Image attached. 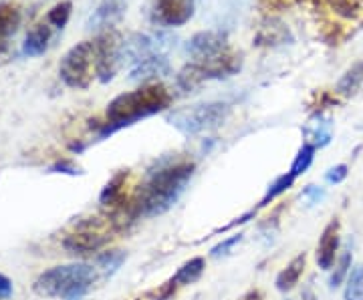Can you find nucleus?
I'll use <instances>...</instances> for the list:
<instances>
[{"instance_id":"nucleus-13","label":"nucleus","mask_w":363,"mask_h":300,"mask_svg":"<svg viewBox=\"0 0 363 300\" xmlns=\"http://www.w3.org/2000/svg\"><path fill=\"white\" fill-rule=\"evenodd\" d=\"M339 250V222L333 220L325 226L321 240L317 244V264L321 270H329L335 264V254Z\"/></svg>"},{"instance_id":"nucleus-8","label":"nucleus","mask_w":363,"mask_h":300,"mask_svg":"<svg viewBox=\"0 0 363 300\" xmlns=\"http://www.w3.org/2000/svg\"><path fill=\"white\" fill-rule=\"evenodd\" d=\"M196 13V0H154L150 23L160 28L184 26Z\"/></svg>"},{"instance_id":"nucleus-15","label":"nucleus","mask_w":363,"mask_h":300,"mask_svg":"<svg viewBox=\"0 0 363 300\" xmlns=\"http://www.w3.org/2000/svg\"><path fill=\"white\" fill-rule=\"evenodd\" d=\"M52 26L45 21L35 25L26 33L25 42H23V54L25 57H40L43 52L49 49L52 39Z\"/></svg>"},{"instance_id":"nucleus-2","label":"nucleus","mask_w":363,"mask_h":300,"mask_svg":"<svg viewBox=\"0 0 363 300\" xmlns=\"http://www.w3.org/2000/svg\"><path fill=\"white\" fill-rule=\"evenodd\" d=\"M169 103H172V95L164 85H145L135 91L117 95L107 105L105 123L99 129V139L123 127H130L142 119L162 113L164 109H168Z\"/></svg>"},{"instance_id":"nucleus-4","label":"nucleus","mask_w":363,"mask_h":300,"mask_svg":"<svg viewBox=\"0 0 363 300\" xmlns=\"http://www.w3.org/2000/svg\"><path fill=\"white\" fill-rule=\"evenodd\" d=\"M228 117H230V105L222 101H210V103L178 109L169 115L168 121L184 135H198L204 131L218 129Z\"/></svg>"},{"instance_id":"nucleus-27","label":"nucleus","mask_w":363,"mask_h":300,"mask_svg":"<svg viewBox=\"0 0 363 300\" xmlns=\"http://www.w3.org/2000/svg\"><path fill=\"white\" fill-rule=\"evenodd\" d=\"M240 242H242V234L233 236V238H228V240L220 242L218 246H214V248H212V256H214V258L226 256V254H228V252H230V250H233L236 244H240Z\"/></svg>"},{"instance_id":"nucleus-19","label":"nucleus","mask_w":363,"mask_h":300,"mask_svg":"<svg viewBox=\"0 0 363 300\" xmlns=\"http://www.w3.org/2000/svg\"><path fill=\"white\" fill-rule=\"evenodd\" d=\"M204 268H206V262H204V258H192L190 262H186L176 275L172 276V282H174L176 287H182V284H192V282H196V280L202 276Z\"/></svg>"},{"instance_id":"nucleus-23","label":"nucleus","mask_w":363,"mask_h":300,"mask_svg":"<svg viewBox=\"0 0 363 300\" xmlns=\"http://www.w3.org/2000/svg\"><path fill=\"white\" fill-rule=\"evenodd\" d=\"M71 8H73V4L69 0L55 4L51 11L47 13V23L52 28H65V25L69 23V16H71Z\"/></svg>"},{"instance_id":"nucleus-14","label":"nucleus","mask_w":363,"mask_h":300,"mask_svg":"<svg viewBox=\"0 0 363 300\" xmlns=\"http://www.w3.org/2000/svg\"><path fill=\"white\" fill-rule=\"evenodd\" d=\"M21 26V8L13 2H0V57L9 51L11 39Z\"/></svg>"},{"instance_id":"nucleus-25","label":"nucleus","mask_w":363,"mask_h":300,"mask_svg":"<svg viewBox=\"0 0 363 300\" xmlns=\"http://www.w3.org/2000/svg\"><path fill=\"white\" fill-rule=\"evenodd\" d=\"M125 260V254L121 250H113V252H105L97 258V264L101 266V270L105 272V276L116 275L117 270L121 268V264Z\"/></svg>"},{"instance_id":"nucleus-28","label":"nucleus","mask_w":363,"mask_h":300,"mask_svg":"<svg viewBox=\"0 0 363 300\" xmlns=\"http://www.w3.org/2000/svg\"><path fill=\"white\" fill-rule=\"evenodd\" d=\"M345 178H347V166H343V163L331 168V170L327 171V175H325V180L329 183H341Z\"/></svg>"},{"instance_id":"nucleus-7","label":"nucleus","mask_w":363,"mask_h":300,"mask_svg":"<svg viewBox=\"0 0 363 300\" xmlns=\"http://www.w3.org/2000/svg\"><path fill=\"white\" fill-rule=\"evenodd\" d=\"M95 51H97V79L101 83H107L125 65L123 39L116 30H105L95 39Z\"/></svg>"},{"instance_id":"nucleus-10","label":"nucleus","mask_w":363,"mask_h":300,"mask_svg":"<svg viewBox=\"0 0 363 300\" xmlns=\"http://www.w3.org/2000/svg\"><path fill=\"white\" fill-rule=\"evenodd\" d=\"M111 240V236L99 230L97 226L91 224H83L77 232L69 234L65 238V248L73 254H93L97 250H101Z\"/></svg>"},{"instance_id":"nucleus-18","label":"nucleus","mask_w":363,"mask_h":300,"mask_svg":"<svg viewBox=\"0 0 363 300\" xmlns=\"http://www.w3.org/2000/svg\"><path fill=\"white\" fill-rule=\"evenodd\" d=\"M335 91L343 97H355L357 93L363 91V61L355 63L343 77L339 79Z\"/></svg>"},{"instance_id":"nucleus-12","label":"nucleus","mask_w":363,"mask_h":300,"mask_svg":"<svg viewBox=\"0 0 363 300\" xmlns=\"http://www.w3.org/2000/svg\"><path fill=\"white\" fill-rule=\"evenodd\" d=\"M125 0H101L87 18V30H109L125 14Z\"/></svg>"},{"instance_id":"nucleus-24","label":"nucleus","mask_w":363,"mask_h":300,"mask_svg":"<svg viewBox=\"0 0 363 300\" xmlns=\"http://www.w3.org/2000/svg\"><path fill=\"white\" fill-rule=\"evenodd\" d=\"M297 178L295 175H291V173H285V175H281V178H277L274 182L269 185V190H267V196L262 197V202H260V206H269V202H272L274 197H279L281 194H285L286 190L293 185Z\"/></svg>"},{"instance_id":"nucleus-1","label":"nucleus","mask_w":363,"mask_h":300,"mask_svg":"<svg viewBox=\"0 0 363 300\" xmlns=\"http://www.w3.org/2000/svg\"><path fill=\"white\" fill-rule=\"evenodd\" d=\"M192 175H194L192 161H178L154 171L140 190V196L133 204V214L143 218H154L168 212L180 200Z\"/></svg>"},{"instance_id":"nucleus-21","label":"nucleus","mask_w":363,"mask_h":300,"mask_svg":"<svg viewBox=\"0 0 363 300\" xmlns=\"http://www.w3.org/2000/svg\"><path fill=\"white\" fill-rule=\"evenodd\" d=\"M315 151H317V147H313L311 144H303V147L298 149L297 157H295V161H293V166H291V170L289 173L291 175H295L298 178L301 173H305V171L311 168L313 159H315Z\"/></svg>"},{"instance_id":"nucleus-26","label":"nucleus","mask_w":363,"mask_h":300,"mask_svg":"<svg viewBox=\"0 0 363 300\" xmlns=\"http://www.w3.org/2000/svg\"><path fill=\"white\" fill-rule=\"evenodd\" d=\"M351 260H353V254H351V250L347 248L343 252V256L339 258V264L335 266V272L331 276V280H329V284L331 288H337L351 272Z\"/></svg>"},{"instance_id":"nucleus-32","label":"nucleus","mask_w":363,"mask_h":300,"mask_svg":"<svg viewBox=\"0 0 363 300\" xmlns=\"http://www.w3.org/2000/svg\"><path fill=\"white\" fill-rule=\"evenodd\" d=\"M240 300H262V292L260 290H250Z\"/></svg>"},{"instance_id":"nucleus-3","label":"nucleus","mask_w":363,"mask_h":300,"mask_svg":"<svg viewBox=\"0 0 363 300\" xmlns=\"http://www.w3.org/2000/svg\"><path fill=\"white\" fill-rule=\"evenodd\" d=\"M97 272L89 264H65L45 270L35 280V292L47 299H77L95 282Z\"/></svg>"},{"instance_id":"nucleus-17","label":"nucleus","mask_w":363,"mask_h":300,"mask_svg":"<svg viewBox=\"0 0 363 300\" xmlns=\"http://www.w3.org/2000/svg\"><path fill=\"white\" fill-rule=\"evenodd\" d=\"M305 254H298L297 258H293V260L286 264L285 270H281L279 276H277V288L281 290V292H286V290H291V288L298 284V280H301V276H303V270H305Z\"/></svg>"},{"instance_id":"nucleus-6","label":"nucleus","mask_w":363,"mask_h":300,"mask_svg":"<svg viewBox=\"0 0 363 300\" xmlns=\"http://www.w3.org/2000/svg\"><path fill=\"white\" fill-rule=\"evenodd\" d=\"M238 69H240V61H236L228 54H222V57H216V59L194 61V63L186 65L178 73L176 83H178L182 91H194L200 85H204L206 81L230 77Z\"/></svg>"},{"instance_id":"nucleus-11","label":"nucleus","mask_w":363,"mask_h":300,"mask_svg":"<svg viewBox=\"0 0 363 300\" xmlns=\"http://www.w3.org/2000/svg\"><path fill=\"white\" fill-rule=\"evenodd\" d=\"M169 73H172V65H169L168 54L166 52H154V54H147V57H143L131 65L130 81L150 83L156 79L168 77Z\"/></svg>"},{"instance_id":"nucleus-22","label":"nucleus","mask_w":363,"mask_h":300,"mask_svg":"<svg viewBox=\"0 0 363 300\" xmlns=\"http://www.w3.org/2000/svg\"><path fill=\"white\" fill-rule=\"evenodd\" d=\"M343 296L345 300H363V266L351 268Z\"/></svg>"},{"instance_id":"nucleus-29","label":"nucleus","mask_w":363,"mask_h":300,"mask_svg":"<svg viewBox=\"0 0 363 300\" xmlns=\"http://www.w3.org/2000/svg\"><path fill=\"white\" fill-rule=\"evenodd\" d=\"M13 296V282L4 275H0V300H6Z\"/></svg>"},{"instance_id":"nucleus-9","label":"nucleus","mask_w":363,"mask_h":300,"mask_svg":"<svg viewBox=\"0 0 363 300\" xmlns=\"http://www.w3.org/2000/svg\"><path fill=\"white\" fill-rule=\"evenodd\" d=\"M186 52L194 61H208L226 54V33L222 30H202L196 33L192 39L186 42Z\"/></svg>"},{"instance_id":"nucleus-16","label":"nucleus","mask_w":363,"mask_h":300,"mask_svg":"<svg viewBox=\"0 0 363 300\" xmlns=\"http://www.w3.org/2000/svg\"><path fill=\"white\" fill-rule=\"evenodd\" d=\"M303 133H305V144H311L313 147H325L333 137V123L327 115L317 113L307 121Z\"/></svg>"},{"instance_id":"nucleus-20","label":"nucleus","mask_w":363,"mask_h":300,"mask_svg":"<svg viewBox=\"0 0 363 300\" xmlns=\"http://www.w3.org/2000/svg\"><path fill=\"white\" fill-rule=\"evenodd\" d=\"M125 178H128V173H125V171H121V173H117L116 178L105 185V190L101 192V197H99V200H101V204H105V206H116L117 202L121 200V196H123Z\"/></svg>"},{"instance_id":"nucleus-31","label":"nucleus","mask_w":363,"mask_h":300,"mask_svg":"<svg viewBox=\"0 0 363 300\" xmlns=\"http://www.w3.org/2000/svg\"><path fill=\"white\" fill-rule=\"evenodd\" d=\"M303 194L311 197V202H317V200H321V197H323V190H319L317 185H309Z\"/></svg>"},{"instance_id":"nucleus-5","label":"nucleus","mask_w":363,"mask_h":300,"mask_svg":"<svg viewBox=\"0 0 363 300\" xmlns=\"http://www.w3.org/2000/svg\"><path fill=\"white\" fill-rule=\"evenodd\" d=\"M59 75L67 87L87 89L91 81L97 77L95 40H83V42H77L73 49H69L59 65Z\"/></svg>"},{"instance_id":"nucleus-30","label":"nucleus","mask_w":363,"mask_h":300,"mask_svg":"<svg viewBox=\"0 0 363 300\" xmlns=\"http://www.w3.org/2000/svg\"><path fill=\"white\" fill-rule=\"evenodd\" d=\"M52 171H59V173H71V175H75L79 173V170L75 166H71V163H57L55 168H51Z\"/></svg>"}]
</instances>
